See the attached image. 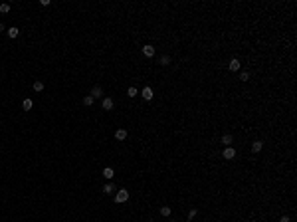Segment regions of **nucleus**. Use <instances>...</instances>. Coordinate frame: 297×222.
Segmentation results:
<instances>
[{"label": "nucleus", "mask_w": 297, "mask_h": 222, "mask_svg": "<svg viewBox=\"0 0 297 222\" xmlns=\"http://www.w3.org/2000/svg\"><path fill=\"white\" fill-rule=\"evenodd\" d=\"M127 200H129V191H127V188H117V192H115V202L121 204V202H127Z\"/></svg>", "instance_id": "1"}, {"label": "nucleus", "mask_w": 297, "mask_h": 222, "mask_svg": "<svg viewBox=\"0 0 297 222\" xmlns=\"http://www.w3.org/2000/svg\"><path fill=\"white\" fill-rule=\"evenodd\" d=\"M236 157V151L232 149V147H226L224 151H222V159H226V161H232Z\"/></svg>", "instance_id": "2"}, {"label": "nucleus", "mask_w": 297, "mask_h": 222, "mask_svg": "<svg viewBox=\"0 0 297 222\" xmlns=\"http://www.w3.org/2000/svg\"><path fill=\"white\" fill-rule=\"evenodd\" d=\"M240 68H242L240 59H238V58H232V59H230V64H228V69H230V72H238Z\"/></svg>", "instance_id": "3"}, {"label": "nucleus", "mask_w": 297, "mask_h": 222, "mask_svg": "<svg viewBox=\"0 0 297 222\" xmlns=\"http://www.w3.org/2000/svg\"><path fill=\"white\" fill-rule=\"evenodd\" d=\"M143 56H145V58H153V56H155V48L151 46V44L143 46Z\"/></svg>", "instance_id": "4"}, {"label": "nucleus", "mask_w": 297, "mask_h": 222, "mask_svg": "<svg viewBox=\"0 0 297 222\" xmlns=\"http://www.w3.org/2000/svg\"><path fill=\"white\" fill-rule=\"evenodd\" d=\"M113 105H115V103H113V99H111V97H103V103H101V107H103L105 111H111V109H113Z\"/></svg>", "instance_id": "5"}, {"label": "nucleus", "mask_w": 297, "mask_h": 222, "mask_svg": "<svg viewBox=\"0 0 297 222\" xmlns=\"http://www.w3.org/2000/svg\"><path fill=\"white\" fill-rule=\"evenodd\" d=\"M91 97H93V99H97V97H101L103 95V87H101V85H95L93 89H91V93H89Z\"/></svg>", "instance_id": "6"}, {"label": "nucleus", "mask_w": 297, "mask_h": 222, "mask_svg": "<svg viewBox=\"0 0 297 222\" xmlns=\"http://www.w3.org/2000/svg\"><path fill=\"white\" fill-rule=\"evenodd\" d=\"M232 143H234V137H232L230 133L222 135V145H224V147H232Z\"/></svg>", "instance_id": "7"}, {"label": "nucleus", "mask_w": 297, "mask_h": 222, "mask_svg": "<svg viewBox=\"0 0 297 222\" xmlns=\"http://www.w3.org/2000/svg\"><path fill=\"white\" fill-rule=\"evenodd\" d=\"M115 139L117 141H125L127 139V129H117V131H115Z\"/></svg>", "instance_id": "8"}, {"label": "nucleus", "mask_w": 297, "mask_h": 222, "mask_svg": "<svg viewBox=\"0 0 297 222\" xmlns=\"http://www.w3.org/2000/svg\"><path fill=\"white\" fill-rule=\"evenodd\" d=\"M141 95H143L145 101H151V99H153V89H151V87H143V93Z\"/></svg>", "instance_id": "9"}, {"label": "nucleus", "mask_w": 297, "mask_h": 222, "mask_svg": "<svg viewBox=\"0 0 297 222\" xmlns=\"http://www.w3.org/2000/svg\"><path fill=\"white\" fill-rule=\"evenodd\" d=\"M263 149V141H253L252 143V153H260Z\"/></svg>", "instance_id": "10"}, {"label": "nucleus", "mask_w": 297, "mask_h": 222, "mask_svg": "<svg viewBox=\"0 0 297 222\" xmlns=\"http://www.w3.org/2000/svg\"><path fill=\"white\" fill-rule=\"evenodd\" d=\"M103 192L105 194H113V192H117V187L113 185V182H107V185L103 187Z\"/></svg>", "instance_id": "11"}, {"label": "nucleus", "mask_w": 297, "mask_h": 222, "mask_svg": "<svg viewBox=\"0 0 297 222\" xmlns=\"http://www.w3.org/2000/svg\"><path fill=\"white\" fill-rule=\"evenodd\" d=\"M6 34H8V38H18L20 30L16 28V26H12V28H8V30H6Z\"/></svg>", "instance_id": "12"}, {"label": "nucleus", "mask_w": 297, "mask_h": 222, "mask_svg": "<svg viewBox=\"0 0 297 222\" xmlns=\"http://www.w3.org/2000/svg\"><path fill=\"white\" fill-rule=\"evenodd\" d=\"M159 64H160V66H165V68L170 66V56H166V54H165V56H160L159 58Z\"/></svg>", "instance_id": "13"}, {"label": "nucleus", "mask_w": 297, "mask_h": 222, "mask_svg": "<svg viewBox=\"0 0 297 222\" xmlns=\"http://www.w3.org/2000/svg\"><path fill=\"white\" fill-rule=\"evenodd\" d=\"M32 105H34V101H32L30 97H26V99L22 101V107H24V111H30V109H32Z\"/></svg>", "instance_id": "14"}, {"label": "nucleus", "mask_w": 297, "mask_h": 222, "mask_svg": "<svg viewBox=\"0 0 297 222\" xmlns=\"http://www.w3.org/2000/svg\"><path fill=\"white\" fill-rule=\"evenodd\" d=\"M113 175H115V171H113L111 167H105V169H103V177H105V178H109V181H111Z\"/></svg>", "instance_id": "15"}, {"label": "nucleus", "mask_w": 297, "mask_h": 222, "mask_svg": "<svg viewBox=\"0 0 297 222\" xmlns=\"http://www.w3.org/2000/svg\"><path fill=\"white\" fill-rule=\"evenodd\" d=\"M32 87H34V91H42V89H44V82H40V79H36V82L32 83Z\"/></svg>", "instance_id": "16"}, {"label": "nucleus", "mask_w": 297, "mask_h": 222, "mask_svg": "<svg viewBox=\"0 0 297 222\" xmlns=\"http://www.w3.org/2000/svg\"><path fill=\"white\" fill-rule=\"evenodd\" d=\"M137 93H139V89L135 87V85H131V87L127 89V95H129V97H137Z\"/></svg>", "instance_id": "17"}, {"label": "nucleus", "mask_w": 297, "mask_h": 222, "mask_svg": "<svg viewBox=\"0 0 297 222\" xmlns=\"http://www.w3.org/2000/svg\"><path fill=\"white\" fill-rule=\"evenodd\" d=\"M159 212H160V216H170V212H172V210H170V206H160V210H159Z\"/></svg>", "instance_id": "18"}, {"label": "nucleus", "mask_w": 297, "mask_h": 222, "mask_svg": "<svg viewBox=\"0 0 297 222\" xmlns=\"http://www.w3.org/2000/svg\"><path fill=\"white\" fill-rule=\"evenodd\" d=\"M0 12H2V14H8V12H10V4H8V2H2V4H0Z\"/></svg>", "instance_id": "19"}, {"label": "nucleus", "mask_w": 297, "mask_h": 222, "mask_svg": "<svg viewBox=\"0 0 297 222\" xmlns=\"http://www.w3.org/2000/svg\"><path fill=\"white\" fill-rule=\"evenodd\" d=\"M93 101H95V99H93L91 95H85V97H83V105H87V107H89V105H93Z\"/></svg>", "instance_id": "20"}, {"label": "nucleus", "mask_w": 297, "mask_h": 222, "mask_svg": "<svg viewBox=\"0 0 297 222\" xmlns=\"http://www.w3.org/2000/svg\"><path fill=\"white\" fill-rule=\"evenodd\" d=\"M198 214V208H190V212H188V220L186 222H192V218Z\"/></svg>", "instance_id": "21"}, {"label": "nucleus", "mask_w": 297, "mask_h": 222, "mask_svg": "<svg viewBox=\"0 0 297 222\" xmlns=\"http://www.w3.org/2000/svg\"><path fill=\"white\" fill-rule=\"evenodd\" d=\"M240 82H250V72H242L240 73Z\"/></svg>", "instance_id": "22"}, {"label": "nucleus", "mask_w": 297, "mask_h": 222, "mask_svg": "<svg viewBox=\"0 0 297 222\" xmlns=\"http://www.w3.org/2000/svg\"><path fill=\"white\" fill-rule=\"evenodd\" d=\"M52 0H40V6H50Z\"/></svg>", "instance_id": "23"}, {"label": "nucleus", "mask_w": 297, "mask_h": 222, "mask_svg": "<svg viewBox=\"0 0 297 222\" xmlns=\"http://www.w3.org/2000/svg\"><path fill=\"white\" fill-rule=\"evenodd\" d=\"M279 222H291V220H289V216H287V214H283L281 218H279Z\"/></svg>", "instance_id": "24"}, {"label": "nucleus", "mask_w": 297, "mask_h": 222, "mask_svg": "<svg viewBox=\"0 0 297 222\" xmlns=\"http://www.w3.org/2000/svg\"><path fill=\"white\" fill-rule=\"evenodd\" d=\"M4 30H6V28H4V24H2V22H0V32H4Z\"/></svg>", "instance_id": "25"}, {"label": "nucleus", "mask_w": 297, "mask_h": 222, "mask_svg": "<svg viewBox=\"0 0 297 222\" xmlns=\"http://www.w3.org/2000/svg\"><path fill=\"white\" fill-rule=\"evenodd\" d=\"M169 222H174V220H169Z\"/></svg>", "instance_id": "26"}]
</instances>
